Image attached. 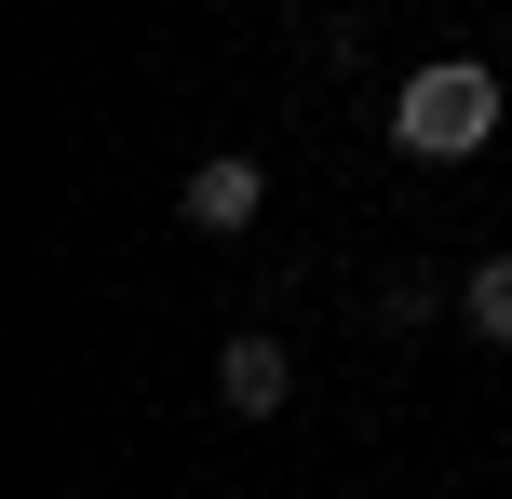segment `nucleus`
Returning <instances> with one entry per match:
<instances>
[{
  "label": "nucleus",
  "mask_w": 512,
  "mask_h": 499,
  "mask_svg": "<svg viewBox=\"0 0 512 499\" xmlns=\"http://www.w3.org/2000/svg\"><path fill=\"white\" fill-rule=\"evenodd\" d=\"M499 68H472V54H445V68H418L405 81V95H391V149H405V162H472V149H486V135H499Z\"/></svg>",
  "instance_id": "1"
},
{
  "label": "nucleus",
  "mask_w": 512,
  "mask_h": 499,
  "mask_svg": "<svg viewBox=\"0 0 512 499\" xmlns=\"http://www.w3.org/2000/svg\"><path fill=\"white\" fill-rule=\"evenodd\" d=\"M176 216H189V230H203V243H230V230H256V216H270V162H256V149H216V162H189Z\"/></svg>",
  "instance_id": "2"
},
{
  "label": "nucleus",
  "mask_w": 512,
  "mask_h": 499,
  "mask_svg": "<svg viewBox=\"0 0 512 499\" xmlns=\"http://www.w3.org/2000/svg\"><path fill=\"white\" fill-rule=\"evenodd\" d=\"M216 405H230V419H283V405H297V351H283V338H230Z\"/></svg>",
  "instance_id": "3"
},
{
  "label": "nucleus",
  "mask_w": 512,
  "mask_h": 499,
  "mask_svg": "<svg viewBox=\"0 0 512 499\" xmlns=\"http://www.w3.org/2000/svg\"><path fill=\"white\" fill-rule=\"evenodd\" d=\"M459 324H472L486 351H512V257H472V270H459Z\"/></svg>",
  "instance_id": "4"
},
{
  "label": "nucleus",
  "mask_w": 512,
  "mask_h": 499,
  "mask_svg": "<svg viewBox=\"0 0 512 499\" xmlns=\"http://www.w3.org/2000/svg\"><path fill=\"white\" fill-rule=\"evenodd\" d=\"M54 499H95V486H54Z\"/></svg>",
  "instance_id": "5"
}]
</instances>
